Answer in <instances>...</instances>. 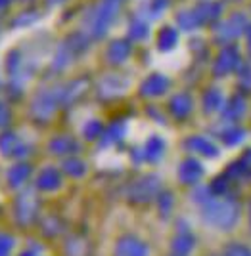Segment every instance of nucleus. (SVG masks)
I'll return each instance as SVG.
<instances>
[{"mask_svg": "<svg viewBox=\"0 0 251 256\" xmlns=\"http://www.w3.org/2000/svg\"><path fill=\"white\" fill-rule=\"evenodd\" d=\"M203 220L215 228H220V230H230L238 220V206L232 201L207 203L205 210H203Z\"/></svg>", "mask_w": 251, "mask_h": 256, "instance_id": "1", "label": "nucleus"}, {"mask_svg": "<svg viewBox=\"0 0 251 256\" xmlns=\"http://www.w3.org/2000/svg\"><path fill=\"white\" fill-rule=\"evenodd\" d=\"M146 254V246L136 241V239H121L117 243V248H115V256H144Z\"/></svg>", "mask_w": 251, "mask_h": 256, "instance_id": "2", "label": "nucleus"}, {"mask_svg": "<svg viewBox=\"0 0 251 256\" xmlns=\"http://www.w3.org/2000/svg\"><path fill=\"white\" fill-rule=\"evenodd\" d=\"M192 246H194V239L190 235H180V237H176L175 243H173V248H175V252L178 256L188 254L192 250Z\"/></svg>", "mask_w": 251, "mask_h": 256, "instance_id": "3", "label": "nucleus"}, {"mask_svg": "<svg viewBox=\"0 0 251 256\" xmlns=\"http://www.w3.org/2000/svg\"><path fill=\"white\" fill-rule=\"evenodd\" d=\"M224 256H251V250L245 245L240 243H232L224 248Z\"/></svg>", "mask_w": 251, "mask_h": 256, "instance_id": "4", "label": "nucleus"}]
</instances>
